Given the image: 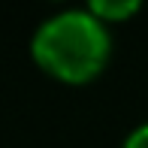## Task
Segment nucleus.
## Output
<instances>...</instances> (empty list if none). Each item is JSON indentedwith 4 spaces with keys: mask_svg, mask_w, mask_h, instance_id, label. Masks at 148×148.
<instances>
[{
    "mask_svg": "<svg viewBox=\"0 0 148 148\" xmlns=\"http://www.w3.org/2000/svg\"><path fill=\"white\" fill-rule=\"evenodd\" d=\"M30 55L51 79L85 85L97 79L109 64V24H103L91 9H64L36 27L30 39Z\"/></svg>",
    "mask_w": 148,
    "mask_h": 148,
    "instance_id": "1",
    "label": "nucleus"
},
{
    "mask_svg": "<svg viewBox=\"0 0 148 148\" xmlns=\"http://www.w3.org/2000/svg\"><path fill=\"white\" fill-rule=\"evenodd\" d=\"M88 9L103 24H118L139 12V0H94V3H88Z\"/></svg>",
    "mask_w": 148,
    "mask_h": 148,
    "instance_id": "2",
    "label": "nucleus"
},
{
    "mask_svg": "<svg viewBox=\"0 0 148 148\" xmlns=\"http://www.w3.org/2000/svg\"><path fill=\"white\" fill-rule=\"evenodd\" d=\"M124 148H148V121L130 130V136L124 139Z\"/></svg>",
    "mask_w": 148,
    "mask_h": 148,
    "instance_id": "3",
    "label": "nucleus"
}]
</instances>
